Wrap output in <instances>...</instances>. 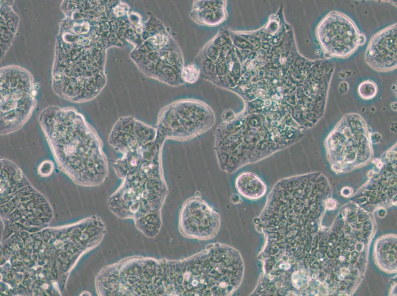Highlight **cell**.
<instances>
[{"instance_id":"6da1fadb","label":"cell","mask_w":397,"mask_h":296,"mask_svg":"<svg viewBox=\"0 0 397 296\" xmlns=\"http://www.w3.org/2000/svg\"><path fill=\"white\" fill-rule=\"evenodd\" d=\"M39 122L59 169L76 184H102L108 176V159L96 130L73 109L50 107Z\"/></svg>"},{"instance_id":"7a4b0ae2","label":"cell","mask_w":397,"mask_h":296,"mask_svg":"<svg viewBox=\"0 0 397 296\" xmlns=\"http://www.w3.org/2000/svg\"><path fill=\"white\" fill-rule=\"evenodd\" d=\"M244 266L241 256L230 246L216 243L182 259L180 281L184 296H227L240 285Z\"/></svg>"},{"instance_id":"3957f363","label":"cell","mask_w":397,"mask_h":296,"mask_svg":"<svg viewBox=\"0 0 397 296\" xmlns=\"http://www.w3.org/2000/svg\"><path fill=\"white\" fill-rule=\"evenodd\" d=\"M326 146L332 168L338 172L365 164L372 154L367 128L362 117L356 113L342 118L328 136Z\"/></svg>"},{"instance_id":"277c9868","label":"cell","mask_w":397,"mask_h":296,"mask_svg":"<svg viewBox=\"0 0 397 296\" xmlns=\"http://www.w3.org/2000/svg\"><path fill=\"white\" fill-rule=\"evenodd\" d=\"M215 122L214 113L206 106L182 101L162 110L155 128L166 140L186 141L205 133Z\"/></svg>"},{"instance_id":"5b68a950","label":"cell","mask_w":397,"mask_h":296,"mask_svg":"<svg viewBox=\"0 0 397 296\" xmlns=\"http://www.w3.org/2000/svg\"><path fill=\"white\" fill-rule=\"evenodd\" d=\"M316 36L324 53L344 58L365 42V37L348 16L337 11L328 13L318 23Z\"/></svg>"},{"instance_id":"8992f818","label":"cell","mask_w":397,"mask_h":296,"mask_svg":"<svg viewBox=\"0 0 397 296\" xmlns=\"http://www.w3.org/2000/svg\"><path fill=\"white\" fill-rule=\"evenodd\" d=\"M219 215L198 196L183 204L179 217V228L184 236L198 240L213 238L220 226Z\"/></svg>"},{"instance_id":"52a82bcc","label":"cell","mask_w":397,"mask_h":296,"mask_svg":"<svg viewBox=\"0 0 397 296\" xmlns=\"http://www.w3.org/2000/svg\"><path fill=\"white\" fill-rule=\"evenodd\" d=\"M397 23L374 35L366 48L364 59L373 69L379 72L392 71L397 68Z\"/></svg>"},{"instance_id":"ba28073f","label":"cell","mask_w":397,"mask_h":296,"mask_svg":"<svg viewBox=\"0 0 397 296\" xmlns=\"http://www.w3.org/2000/svg\"><path fill=\"white\" fill-rule=\"evenodd\" d=\"M238 192L249 200H257L265 195L267 187L266 184L256 174L245 171L239 174L235 180Z\"/></svg>"},{"instance_id":"9c48e42d","label":"cell","mask_w":397,"mask_h":296,"mask_svg":"<svg viewBox=\"0 0 397 296\" xmlns=\"http://www.w3.org/2000/svg\"><path fill=\"white\" fill-rule=\"evenodd\" d=\"M357 91L361 98L364 100H369L376 95L378 87L374 81L367 80L359 84Z\"/></svg>"},{"instance_id":"30bf717a","label":"cell","mask_w":397,"mask_h":296,"mask_svg":"<svg viewBox=\"0 0 397 296\" xmlns=\"http://www.w3.org/2000/svg\"><path fill=\"white\" fill-rule=\"evenodd\" d=\"M199 76V70L194 65H188L185 66L182 72L183 79L188 83L196 82Z\"/></svg>"},{"instance_id":"8fae6325","label":"cell","mask_w":397,"mask_h":296,"mask_svg":"<svg viewBox=\"0 0 397 296\" xmlns=\"http://www.w3.org/2000/svg\"><path fill=\"white\" fill-rule=\"evenodd\" d=\"M55 165L53 162L49 159L44 160L39 165L37 172L39 176L42 177L50 176L53 173Z\"/></svg>"},{"instance_id":"7c38bea8","label":"cell","mask_w":397,"mask_h":296,"mask_svg":"<svg viewBox=\"0 0 397 296\" xmlns=\"http://www.w3.org/2000/svg\"><path fill=\"white\" fill-rule=\"evenodd\" d=\"M117 264V263L115 264L114 265V269H113V271H114V274H114V275L115 270V268H116V266ZM114 278H113V279H114ZM113 283H114V282H113ZM114 291H115L114 294H115V295H117V294L116 291L115 289V286H114Z\"/></svg>"}]
</instances>
